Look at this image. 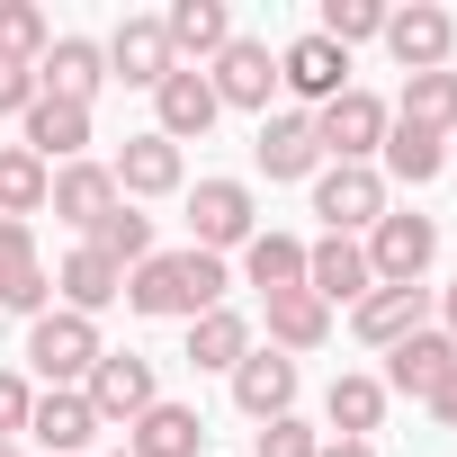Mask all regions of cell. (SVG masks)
Returning a JSON list of instances; mask_svg holds the SVG:
<instances>
[{
	"label": "cell",
	"instance_id": "5b68a950",
	"mask_svg": "<svg viewBox=\"0 0 457 457\" xmlns=\"http://www.w3.org/2000/svg\"><path fill=\"white\" fill-rule=\"evenodd\" d=\"M386 126H395V108H386L377 90H341L332 108H314V144H323L332 162H368V153L386 144Z\"/></svg>",
	"mask_w": 457,
	"mask_h": 457
},
{
	"label": "cell",
	"instance_id": "d6986e66",
	"mask_svg": "<svg viewBox=\"0 0 457 457\" xmlns=\"http://www.w3.org/2000/svg\"><path fill=\"white\" fill-rule=\"evenodd\" d=\"M117 197H170L179 188V144L170 135H126V153L108 162Z\"/></svg>",
	"mask_w": 457,
	"mask_h": 457
},
{
	"label": "cell",
	"instance_id": "ab89813d",
	"mask_svg": "<svg viewBox=\"0 0 457 457\" xmlns=\"http://www.w3.org/2000/svg\"><path fill=\"white\" fill-rule=\"evenodd\" d=\"M37 108V72L28 63H0V117H28Z\"/></svg>",
	"mask_w": 457,
	"mask_h": 457
},
{
	"label": "cell",
	"instance_id": "8fae6325",
	"mask_svg": "<svg viewBox=\"0 0 457 457\" xmlns=\"http://www.w3.org/2000/svg\"><path fill=\"white\" fill-rule=\"evenodd\" d=\"M46 206H54L63 224H81V234H99V224L117 215V179H108V162H63L54 188H46Z\"/></svg>",
	"mask_w": 457,
	"mask_h": 457
},
{
	"label": "cell",
	"instance_id": "3957f363",
	"mask_svg": "<svg viewBox=\"0 0 457 457\" xmlns=\"http://www.w3.org/2000/svg\"><path fill=\"white\" fill-rule=\"evenodd\" d=\"M359 252H368V278H377V287H421V270H430V252H439V224H430V215H377Z\"/></svg>",
	"mask_w": 457,
	"mask_h": 457
},
{
	"label": "cell",
	"instance_id": "f35d334b",
	"mask_svg": "<svg viewBox=\"0 0 457 457\" xmlns=\"http://www.w3.org/2000/svg\"><path fill=\"white\" fill-rule=\"evenodd\" d=\"M46 296H54V278H46V270H28V278H10V287H0V305H10V314H28V323L46 314Z\"/></svg>",
	"mask_w": 457,
	"mask_h": 457
},
{
	"label": "cell",
	"instance_id": "b9f144b4",
	"mask_svg": "<svg viewBox=\"0 0 457 457\" xmlns=\"http://www.w3.org/2000/svg\"><path fill=\"white\" fill-rule=\"evenodd\" d=\"M323 457H377V448H368V439H332Z\"/></svg>",
	"mask_w": 457,
	"mask_h": 457
},
{
	"label": "cell",
	"instance_id": "d6a6232c",
	"mask_svg": "<svg viewBox=\"0 0 457 457\" xmlns=\"http://www.w3.org/2000/svg\"><path fill=\"white\" fill-rule=\"evenodd\" d=\"M46 46H54V37H46V10H37V0H0V63H28V72H37Z\"/></svg>",
	"mask_w": 457,
	"mask_h": 457
},
{
	"label": "cell",
	"instance_id": "e0dca14e",
	"mask_svg": "<svg viewBox=\"0 0 457 457\" xmlns=\"http://www.w3.org/2000/svg\"><path fill=\"white\" fill-rule=\"evenodd\" d=\"M350 323H359V341H377V350H395V341H412V332H430V287H368Z\"/></svg>",
	"mask_w": 457,
	"mask_h": 457
},
{
	"label": "cell",
	"instance_id": "7402d4cb",
	"mask_svg": "<svg viewBox=\"0 0 457 457\" xmlns=\"http://www.w3.org/2000/svg\"><path fill=\"white\" fill-rule=\"evenodd\" d=\"M197 448H206V421L188 403H153L126 421V457H197Z\"/></svg>",
	"mask_w": 457,
	"mask_h": 457
},
{
	"label": "cell",
	"instance_id": "7c38bea8",
	"mask_svg": "<svg viewBox=\"0 0 457 457\" xmlns=\"http://www.w3.org/2000/svg\"><path fill=\"white\" fill-rule=\"evenodd\" d=\"M108 72L126 81V90H162L179 63H170V37H162V19H126L117 37H108Z\"/></svg>",
	"mask_w": 457,
	"mask_h": 457
},
{
	"label": "cell",
	"instance_id": "4fadbf2b",
	"mask_svg": "<svg viewBox=\"0 0 457 457\" xmlns=\"http://www.w3.org/2000/svg\"><path fill=\"white\" fill-rule=\"evenodd\" d=\"M99 81H108V46H90V37H54L46 63H37V90L46 99H72V108H90Z\"/></svg>",
	"mask_w": 457,
	"mask_h": 457
},
{
	"label": "cell",
	"instance_id": "603a6c76",
	"mask_svg": "<svg viewBox=\"0 0 457 457\" xmlns=\"http://www.w3.org/2000/svg\"><path fill=\"white\" fill-rule=\"evenodd\" d=\"M81 144H90V108H72V99H46V90H37V108H28V153L54 170V162H81Z\"/></svg>",
	"mask_w": 457,
	"mask_h": 457
},
{
	"label": "cell",
	"instance_id": "f1b7e54d",
	"mask_svg": "<svg viewBox=\"0 0 457 457\" xmlns=\"http://www.w3.org/2000/svg\"><path fill=\"white\" fill-rule=\"evenodd\" d=\"M323 332H332V305H323L314 287H278V296H270V341H278V350H314Z\"/></svg>",
	"mask_w": 457,
	"mask_h": 457
},
{
	"label": "cell",
	"instance_id": "836d02e7",
	"mask_svg": "<svg viewBox=\"0 0 457 457\" xmlns=\"http://www.w3.org/2000/svg\"><path fill=\"white\" fill-rule=\"evenodd\" d=\"M90 252H108L117 270H144V261H153V215H135V206L117 197V215H108L99 234H90Z\"/></svg>",
	"mask_w": 457,
	"mask_h": 457
},
{
	"label": "cell",
	"instance_id": "e575fe53",
	"mask_svg": "<svg viewBox=\"0 0 457 457\" xmlns=\"http://www.w3.org/2000/svg\"><path fill=\"white\" fill-rule=\"evenodd\" d=\"M314 37H332L341 54H350V46H368V37H386V0H323Z\"/></svg>",
	"mask_w": 457,
	"mask_h": 457
},
{
	"label": "cell",
	"instance_id": "5bb4252c",
	"mask_svg": "<svg viewBox=\"0 0 457 457\" xmlns=\"http://www.w3.org/2000/svg\"><path fill=\"white\" fill-rule=\"evenodd\" d=\"M153 108H162V126H153V135H170V144H197V135L224 117V108H215V81H206L197 63H179V72L153 90Z\"/></svg>",
	"mask_w": 457,
	"mask_h": 457
},
{
	"label": "cell",
	"instance_id": "1f68e13d",
	"mask_svg": "<svg viewBox=\"0 0 457 457\" xmlns=\"http://www.w3.org/2000/svg\"><path fill=\"white\" fill-rule=\"evenodd\" d=\"M323 412H332V430H341V439H368V430L386 421V386H377V377H332Z\"/></svg>",
	"mask_w": 457,
	"mask_h": 457
},
{
	"label": "cell",
	"instance_id": "ee69618b",
	"mask_svg": "<svg viewBox=\"0 0 457 457\" xmlns=\"http://www.w3.org/2000/svg\"><path fill=\"white\" fill-rule=\"evenodd\" d=\"M0 457H19V439H0Z\"/></svg>",
	"mask_w": 457,
	"mask_h": 457
},
{
	"label": "cell",
	"instance_id": "cb8c5ba5",
	"mask_svg": "<svg viewBox=\"0 0 457 457\" xmlns=\"http://www.w3.org/2000/svg\"><path fill=\"white\" fill-rule=\"evenodd\" d=\"M54 287H63V314H90V323H99V305H117V296H126V270H117L108 252H90V243H81V252L54 270Z\"/></svg>",
	"mask_w": 457,
	"mask_h": 457
},
{
	"label": "cell",
	"instance_id": "74e56055",
	"mask_svg": "<svg viewBox=\"0 0 457 457\" xmlns=\"http://www.w3.org/2000/svg\"><path fill=\"white\" fill-rule=\"evenodd\" d=\"M28 412H37L28 377H10V368H0V439H19V430H28Z\"/></svg>",
	"mask_w": 457,
	"mask_h": 457
},
{
	"label": "cell",
	"instance_id": "4dcf8cb0",
	"mask_svg": "<svg viewBox=\"0 0 457 457\" xmlns=\"http://www.w3.org/2000/svg\"><path fill=\"white\" fill-rule=\"evenodd\" d=\"M403 126H430V135H457V72H412L403 99H395Z\"/></svg>",
	"mask_w": 457,
	"mask_h": 457
},
{
	"label": "cell",
	"instance_id": "ffe728a7",
	"mask_svg": "<svg viewBox=\"0 0 457 457\" xmlns=\"http://www.w3.org/2000/svg\"><path fill=\"white\" fill-rule=\"evenodd\" d=\"M234 403H243L252 421L296 412V359H287V350H252V359L234 368Z\"/></svg>",
	"mask_w": 457,
	"mask_h": 457
},
{
	"label": "cell",
	"instance_id": "7bdbcfd3",
	"mask_svg": "<svg viewBox=\"0 0 457 457\" xmlns=\"http://www.w3.org/2000/svg\"><path fill=\"white\" fill-rule=\"evenodd\" d=\"M439 314H448V341H457V287H439Z\"/></svg>",
	"mask_w": 457,
	"mask_h": 457
},
{
	"label": "cell",
	"instance_id": "44dd1931",
	"mask_svg": "<svg viewBox=\"0 0 457 457\" xmlns=\"http://www.w3.org/2000/svg\"><path fill=\"white\" fill-rule=\"evenodd\" d=\"M162 37H170V63H215L224 46H234V19H224V0H170L162 10Z\"/></svg>",
	"mask_w": 457,
	"mask_h": 457
},
{
	"label": "cell",
	"instance_id": "d4e9b609",
	"mask_svg": "<svg viewBox=\"0 0 457 457\" xmlns=\"http://www.w3.org/2000/svg\"><path fill=\"white\" fill-rule=\"evenodd\" d=\"M448 368H457V341H448V332H412V341L386 350V386H395V395H430Z\"/></svg>",
	"mask_w": 457,
	"mask_h": 457
},
{
	"label": "cell",
	"instance_id": "9c48e42d",
	"mask_svg": "<svg viewBox=\"0 0 457 457\" xmlns=\"http://www.w3.org/2000/svg\"><path fill=\"white\" fill-rule=\"evenodd\" d=\"M206 81H215V108H261L270 117V90H278V54L261 46V37H234L215 63H206Z\"/></svg>",
	"mask_w": 457,
	"mask_h": 457
},
{
	"label": "cell",
	"instance_id": "8d00e7d4",
	"mask_svg": "<svg viewBox=\"0 0 457 457\" xmlns=\"http://www.w3.org/2000/svg\"><path fill=\"white\" fill-rule=\"evenodd\" d=\"M28 270H37V234L0 215V287H10V278H28Z\"/></svg>",
	"mask_w": 457,
	"mask_h": 457
},
{
	"label": "cell",
	"instance_id": "30bf717a",
	"mask_svg": "<svg viewBox=\"0 0 457 457\" xmlns=\"http://www.w3.org/2000/svg\"><path fill=\"white\" fill-rule=\"evenodd\" d=\"M278 81H287V90L305 99V117H314V108H332V99L350 90V54H341L332 37H314V28H305V37L278 54Z\"/></svg>",
	"mask_w": 457,
	"mask_h": 457
},
{
	"label": "cell",
	"instance_id": "83f0119b",
	"mask_svg": "<svg viewBox=\"0 0 457 457\" xmlns=\"http://www.w3.org/2000/svg\"><path fill=\"white\" fill-rule=\"evenodd\" d=\"M243 278H252L261 296L305 287V243H296V234H252V243H243Z\"/></svg>",
	"mask_w": 457,
	"mask_h": 457
},
{
	"label": "cell",
	"instance_id": "6da1fadb",
	"mask_svg": "<svg viewBox=\"0 0 457 457\" xmlns=\"http://www.w3.org/2000/svg\"><path fill=\"white\" fill-rule=\"evenodd\" d=\"M224 287H234V278H224V261L215 252H153L144 270H126V305L135 314H153V323H197V314H215L224 305Z\"/></svg>",
	"mask_w": 457,
	"mask_h": 457
},
{
	"label": "cell",
	"instance_id": "f6af8a7d",
	"mask_svg": "<svg viewBox=\"0 0 457 457\" xmlns=\"http://www.w3.org/2000/svg\"><path fill=\"white\" fill-rule=\"evenodd\" d=\"M448 144H457V135H448Z\"/></svg>",
	"mask_w": 457,
	"mask_h": 457
},
{
	"label": "cell",
	"instance_id": "277c9868",
	"mask_svg": "<svg viewBox=\"0 0 457 457\" xmlns=\"http://www.w3.org/2000/svg\"><path fill=\"white\" fill-rule=\"evenodd\" d=\"M188 234H197V252H234V243H252L261 234V206H252V188L243 179H197L188 188Z\"/></svg>",
	"mask_w": 457,
	"mask_h": 457
},
{
	"label": "cell",
	"instance_id": "484cf974",
	"mask_svg": "<svg viewBox=\"0 0 457 457\" xmlns=\"http://www.w3.org/2000/svg\"><path fill=\"white\" fill-rule=\"evenodd\" d=\"M243 359H252V323H243L234 305H215V314L188 323V368H224V377H234Z\"/></svg>",
	"mask_w": 457,
	"mask_h": 457
},
{
	"label": "cell",
	"instance_id": "4316f807",
	"mask_svg": "<svg viewBox=\"0 0 457 457\" xmlns=\"http://www.w3.org/2000/svg\"><path fill=\"white\" fill-rule=\"evenodd\" d=\"M377 153H386V170H395L403 188H421V179H439V170H448V135H430V126H403V117L386 126V144H377Z\"/></svg>",
	"mask_w": 457,
	"mask_h": 457
},
{
	"label": "cell",
	"instance_id": "9a60e30c",
	"mask_svg": "<svg viewBox=\"0 0 457 457\" xmlns=\"http://www.w3.org/2000/svg\"><path fill=\"white\" fill-rule=\"evenodd\" d=\"M252 162H261L270 179H314V170H323L314 117H305V108H287V117H261V144H252Z\"/></svg>",
	"mask_w": 457,
	"mask_h": 457
},
{
	"label": "cell",
	"instance_id": "7a4b0ae2",
	"mask_svg": "<svg viewBox=\"0 0 457 457\" xmlns=\"http://www.w3.org/2000/svg\"><path fill=\"white\" fill-rule=\"evenodd\" d=\"M28 368H37L46 386H81V377L99 368V323H90V314H63V305L37 314V323H28Z\"/></svg>",
	"mask_w": 457,
	"mask_h": 457
},
{
	"label": "cell",
	"instance_id": "ba28073f",
	"mask_svg": "<svg viewBox=\"0 0 457 457\" xmlns=\"http://www.w3.org/2000/svg\"><path fill=\"white\" fill-rule=\"evenodd\" d=\"M81 395H90L99 421H135V412L162 403V395H153V359H135V350H99V368L81 377Z\"/></svg>",
	"mask_w": 457,
	"mask_h": 457
},
{
	"label": "cell",
	"instance_id": "f546056e",
	"mask_svg": "<svg viewBox=\"0 0 457 457\" xmlns=\"http://www.w3.org/2000/svg\"><path fill=\"white\" fill-rule=\"evenodd\" d=\"M46 188H54V170H46L28 144H0V215H10V224H28V215L46 206Z\"/></svg>",
	"mask_w": 457,
	"mask_h": 457
},
{
	"label": "cell",
	"instance_id": "2e32d148",
	"mask_svg": "<svg viewBox=\"0 0 457 457\" xmlns=\"http://www.w3.org/2000/svg\"><path fill=\"white\" fill-rule=\"evenodd\" d=\"M305 287H314L323 305H359L377 278H368V252H359L350 234H323V243H305Z\"/></svg>",
	"mask_w": 457,
	"mask_h": 457
},
{
	"label": "cell",
	"instance_id": "52a82bcc",
	"mask_svg": "<svg viewBox=\"0 0 457 457\" xmlns=\"http://www.w3.org/2000/svg\"><path fill=\"white\" fill-rule=\"evenodd\" d=\"M448 46H457V19L430 10V0H403V10H386V54L412 72H448Z\"/></svg>",
	"mask_w": 457,
	"mask_h": 457
},
{
	"label": "cell",
	"instance_id": "d590c367",
	"mask_svg": "<svg viewBox=\"0 0 457 457\" xmlns=\"http://www.w3.org/2000/svg\"><path fill=\"white\" fill-rule=\"evenodd\" d=\"M252 457H323V439L296 421V412H278V421H261V439H252Z\"/></svg>",
	"mask_w": 457,
	"mask_h": 457
},
{
	"label": "cell",
	"instance_id": "60d3db41",
	"mask_svg": "<svg viewBox=\"0 0 457 457\" xmlns=\"http://www.w3.org/2000/svg\"><path fill=\"white\" fill-rule=\"evenodd\" d=\"M421 403H430V421H448V430H457V368H448V377H439Z\"/></svg>",
	"mask_w": 457,
	"mask_h": 457
},
{
	"label": "cell",
	"instance_id": "8992f818",
	"mask_svg": "<svg viewBox=\"0 0 457 457\" xmlns=\"http://www.w3.org/2000/svg\"><path fill=\"white\" fill-rule=\"evenodd\" d=\"M314 215L332 224V234H368V224L386 215V179L368 162H332V170H314Z\"/></svg>",
	"mask_w": 457,
	"mask_h": 457
},
{
	"label": "cell",
	"instance_id": "ac0fdd59",
	"mask_svg": "<svg viewBox=\"0 0 457 457\" xmlns=\"http://www.w3.org/2000/svg\"><path fill=\"white\" fill-rule=\"evenodd\" d=\"M28 430H37L54 457H90L99 412H90V395H81V386H46V395H37V412H28Z\"/></svg>",
	"mask_w": 457,
	"mask_h": 457
}]
</instances>
